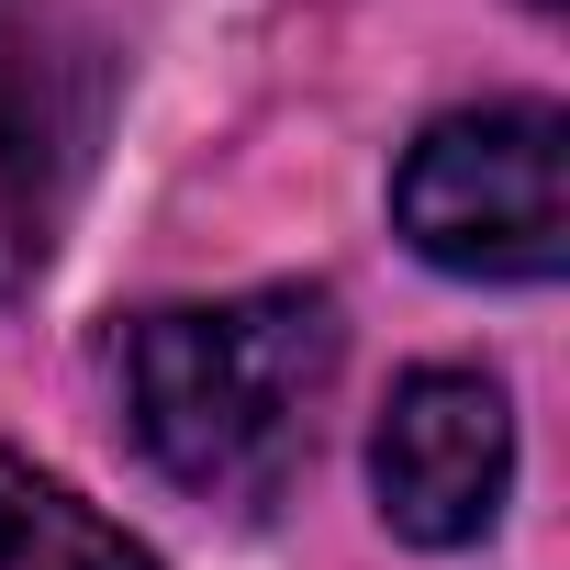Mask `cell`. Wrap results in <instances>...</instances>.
<instances>
[{
    "label": "cell",
    "instance_id": "3957f363",
    "mask_svg": "<svg viewBox=\"0 0 570 570\" xmlns=\"http://www.w3.org/2000/svg\"><path fill=\"white\" fill-rule=\"evenodd\" d=\"M370 492L381 525L414 548H470L492 537L503 492H514V403L492 370H414L381 403L370 436Z\"/></svg>",
    "mask_w": 570,
    "mask_h": 570
},
{
    "label": "cell",
    "instance_id": "6da1fadb",
    "mask_svg": "<svg viewBox=\"0 0 570 570\" xmlns=\"http://www.w3.org/2000/svg\"><path fill=\"white\" fill-rule=\"evenodd\" d=\"M347 370V314L325 279H268L224 303H157L124 325L135 448L202 503H279L314 459V414Z\"/></svg>",
    "mask_w": 570,
    "mask_h": 570
},
{
    "label": "cell",
    "instance_id": "8992f818",
    "mask_svg": "<svg viewBox=\"0 0 570 570\" xmlns=\"http://www.w3.org/2000/svg\"><path fill=\"white\" fill-rule=\"evenodd\" d=\"M537 12H559V0H537Z\"/></svg>",
    "mask_w": 570,
    "mask_h": 570
},
{
    "label": "cell",
    "instance_id": "7a4b0ae2",
    "mask_svg": "<svg viewBox=\"0 0 570 570\" xmlns=\"http://www.w3.org/2000/svg\"><path fill=\"white\" fill-rule=\"evenodd\" d=\"M392 224L448 279H548L570 257V124L559 101H481L403 146Z\"/></svg>",
    "mask_w": 570,
    "mask_h": 570
},
{
    "label": "cell",
    "instance_id": "5b68a950",
    "mask_svg": "<svg viewBox=\"0 0 570 570\" xmlns=\"http://www.w3.org/2000/svg\"><path fill=\"white\" fill-rule=\"evenodd\" d=\"M46 213H57V112L46 79L0 68V292L46 257Z\"/></svg>",
    "mask_w": 570,
    "mask_h": 570
},
{
    "label": "cell",
    "instance_id": "277c9868",
    "mask_svg": "<svg viewBox=\"0 0 570 570\" xmlns=\"http://www.w3.org/2000/svg\"><path fill=\"white\" fill-rule=\"evenodd\" d=\"M0 570H168V559L146 537H124L112 514H90L35 459L0 448Z\"/></svg>",
    "mask_w": 570,
    "mask_h": 570
}]
</instances>
